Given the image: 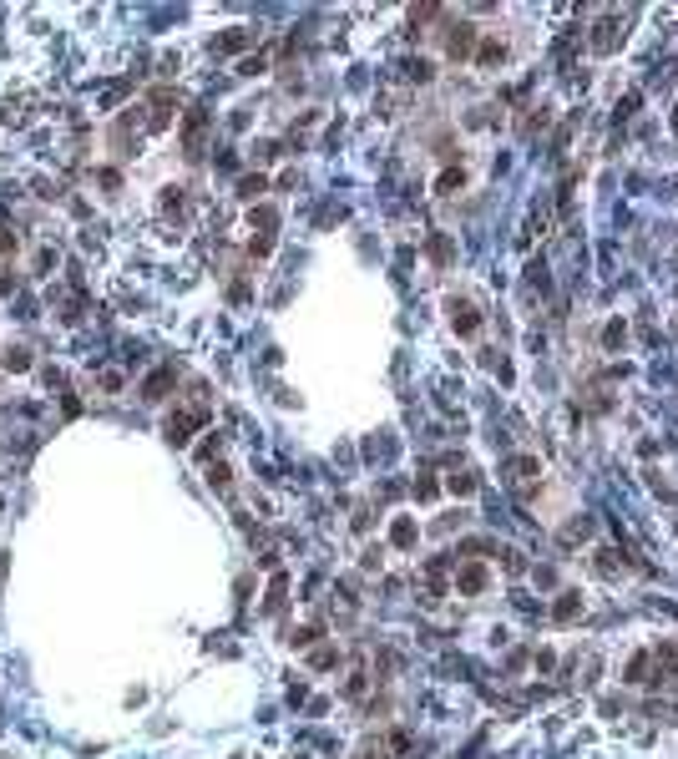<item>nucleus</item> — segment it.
Returning a JSON list of instances; mask_svg holds the SVG:
<instances>
[{"mask_svg": "<svg viewBox=\"0 0 678 759\" xmlns=\"http://www.w3.org/2000/svg\"><path fill=\"white\" fill-rule=\"evenodd\" d=\"M203 421H208V405L198 400V405H188L183 416H173V421H167V441H173V446H188V436H193Z\"/></svg>", "mask_w": 678, "mask_h": 759, "instance_id": "f257e3e1", "label": "nucleus"}, {"mask_svg": "<svg viewBox=\"0 0 678 759\" xmlns=\"http://www.w3.org/2000/svg\"><path fill=\"white\" fill-rule=\"evenodd\" d=\"M178 385V365H167V370H157V375H147V385H142V400H162L167 390Z\"/></svg>", "mask_w": 678, "mask_h": 759, "instance_id": "f03ea898", "label": "nucleus"}, {"mask_svg": "<svg viewBox=\"0 0 678 759\" xmlns=\"http://www.w3.org/2000/svg\"><path fill=\"white\" fill-rule=\"evenodd\" d=\"M450 324H456L461 334H476V329H481V314H476V304H461V299H456V304H450Z\"/></svg>", "mask_w": 678, "mask_h": 759, "instance_id": "7ed1b4c3", "label": "nucleus"}, {"mask_svg": "<svg viewBox=\"0 0 678 759\" xmlns=\"http://www.w3.org/2000/svg\"><path fill=\"white\" fill-rule=\"evenodd\" d=\"M456 588H461V593H481V588H486V567H481V562L461 567V572H456Z\"/></svg>", "mask_w": 678, "mask_h": 759, "instance_id": "20e7f679", "label": "nucleus"}, {"mask_svg": "<svg viewBox=\"0 0 678 759\" xmlns=\"http://www.w3.org/2000/svg\"><path fill=\"white\" fill-rule=\"evenodd\" d=\"M577 613H582V593H562V603L552 608V618H557V623H572Z\"/></svg>", "mask_w": 678, "mask_h": 759, "instance_id": "39448f33", "label": "nucleus"}, {"mask_svg": "<svg viewBox=\"0 0 678 759\" xmlns=\"http://www.w3.org/2000/svg\"><path fill=\"white\" fill-rule=\"evenodd\" d=\"M653 663H658V673H673V683H678V648H673V643L653 648Z\"/></svg>", "mask_w": 678, "mask_h": 759, "instance_id": "423d86ee", "label": "nucleus"}, {"mask_svg": "<svg viewBox=\"0 0 678 759\" xmlns=\"http://www.w3.org/2000/svg\"><path fill=\"white\" fill-rule=\"evenodd\" d=\"M203 127H208V116H203V111H193V116H188V127H183V142H188V152H193V157H198V137H203Z\"/></svg>", "mask_w": 678, "mask_h": 759, "instance_id": "0eeeda50", "label": "nucleus"}, {"mask_svg": "<svg viewBox=\"0 0 678 759\" xmlns=\"http://www.w3.org/2000/svg\"><path fill=\"white\" fill-rule=\"evenodd\" d=\"M390 542H395V547H415V521H410V516H400V521L390 527Z\"/></svg>", "mask_w": 678, "mask_h": 759, "instance_id": "6e6552de", "label": "nucleus"}, {"mask_svg": "<svg viewBox=\"0 0 678 759\" xmlns=\"http://www.w3.org/2000/svg\"><path fill=\"white\" fill-rule=\"evenodd\" d=\"M471 41H476V31H471V26H456V31H450V56L461 61V56L471 51Z\"/></svg>", "mask_w": 678, "mask_h": 759, "instance_id": "1a4fd4ad", "label": "nucleus"}, {"mask_svg": "<svg viewBox=\"0 0 678 759\" xmlns=\"http://www.w3.org/2000/svg\"><path fill=\"white\" fill-rule=\"evenodd\" d=\"M501 56H506V46H501V41H486V46H481V66H496Z\"/></svg>", "mask_w": 678, "mask_h": 759, "instance_id": "9d476101", "label": "nucleus"}, {"mask_svg": "<svg viewBox=\"0 0 678 759\" xmlns=\"http://www.w3.org/2000/svg\"><path fill=\"white\" fill-rule=\"evenodd\" d=\"M450 491H456V496H471V491H476V476H471V471H461V476H450Z\"/></svg>", "mask_w": 678, "mask_h": 759, "instance_id": "9b49d317", "label": "nucleus"}, {"mask_svg": "<svg viewBox=\"0 0 678 759\" xmlns=\"http://www.w3.org/2000/svg\"><path fill=\"white\" fill-rule=\"evenodd\" d=\"M284 588H289V582H284V577H273V588H268V613L284 608Z\"/></svg>", "mask_w": 678, "mask_h": 759, "instance_id": "f8f14e48", "label": "nucleus"}, {"mask_svg": "<svg viewBox=\"0 0 678 759\" xmlns=\"http://www.w3.org/2000/svg\"><path fill=\"white\" fill-rule=\"evenodd\" d=\"M6 370H16V375L31 370V355H26V349H11V355H6Z\"/></svg>", "mask_w": 678, "mask_h": 759, "instance_id": "ddd939ff", "label": "nucleus"}, {"mask_svg": "<svg viewBox=\"0 0 678 759\" xmlns=\"http://www.w3.org/2000/svg\"><path fill=\"white\" fill-rule=\"evenodd\" d=\"M263 188H268V183H263V172H258V178H243V183H238V193H243V198H258Z\"/></svg>", "mask_w": 678, "mask_h": 759, "instance_id": "4468645a", "label": "nucleus"}, {"mask_svg": "<svg viewBox=\"0 0 678 759\" xmlns=\"http://www.w3.org/2000/svg\"><path fill=\"white\" fill-rule=\"evenodd\" d=\"M243 46H248V36H243V31H233V36H223V41H218V51H243Z\"/></svg>", "mask_w": 678, "mask_h": 759, "instance_id": "2eb2a0df", "label": "nucleus"}, {"mask_svg": "<svg viewBox=\"0 0 678 759\" xmlns=\"http://www.w3.org/2000/svg\"><path fill=\"white\" fill-rule=\"evenodd\" d=\"M435 188H440V193H450V188H461V172H456V167H450V172H440V183H435Z\"/></svg>", "mask_w": 678, "mask_h": 759, "instance_id": "dca6fc26", "label": "nucleus"}, {"mask_svg": "<svg viewBox=\"0 0 678 759\" xmlns=\"http://www.w3.org/2000/svg\"><path fill=\"white\" fill-rule=\"evenodd\" d=\"M405 71H410V76H415V81H430V66H425V61H410V66H405Z\"/></svg>", "mask_w": 678, "mask_h": 759, "instance_id": "f3484780", "label": "nucleus"}, {"mask_svg": "<svg viewBox=\"0 0 678 759\" xmlns=\"http://www.w3.org/2000/svg\"><path fill=\"white\" fill-rule=\"evenodd\" d=\"M314 668H334V648H319V653H314Z\"/></svg>", "mask_w": 678, "mask_h": 759, "instance_id": "a211bd4d", "label": "nucleus"}, {"mask_svg": "<svg viewBox=\"0 0 678 759\" xmlns=\"http://www.w3.org/2000/svg\"><path fill=\"white\" fill-rule=\"evenodd\" d=\"M11 243H16V238H11V228H0V253H11Z\"/></svg>", "mask_w": 678, "mask_h": 759, "instance_id": "6ab92c4d", "label": "nucleus"}, {"mask_svg": "<svg viewBox=\"0 0 678 759\" xmlns=\"http://www.w3.org/2000/svg\"><path fill=\"white\" fill-rule=\"evenodd\" d=\"M673 132H678V111H673Z\"/></svg>", "mask_w": 678, "mask_h": 759, "instance_id": "aec40b11", "label": "nucleus"}]
</instances>
